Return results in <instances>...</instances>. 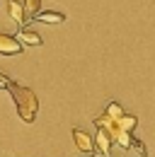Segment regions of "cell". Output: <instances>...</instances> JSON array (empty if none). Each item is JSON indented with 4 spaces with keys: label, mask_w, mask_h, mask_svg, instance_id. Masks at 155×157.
<instances>
[{
    "label": "cell",
    "mask_w": 155,
    "mask_h": 157,
    "mask_svg": "<svg viewBox=\"0 0 155 157\" xmlns=\"http://www.w3.org/2000/svg\"><path fill=\"white\" fill-rule=\"evenodd\" d=\"M7 92H10L12 99H15V106H17L19 118H22L24 123H34V118H37V114H39V99H37V94H34L29 87L17 85V82H12Z\"/></svg>",
    "instance_id": "6da1fadb"
},
{
    "label": "cell",
    "mask_w": 155,
    "mask_h": 157,
    "mask_svg": "<svg viewBox=\"0 0 155 157\" xmlns=\"http://www.w3.org/2000/svg\"><path fill=\"white\" fill-rule=\"evenodd\" d=\"M0 53L2 56H17L22 53V41L10 34H0Z\"/></svg>",
    "instance_id": "7a4b0ae2"
},
{
    "label": "cell",
    "mask_w": 155,
    "mask_h": 157,
    "mask_svg": "<svg viewBox=\"0 0 155 157\" xmlns=\"http://www.w3.org/2000/svg\"><path fill=\"white\" fill-rule=\"evenodd\" d=\"M73 140H75L78 150H82V152H87V155H92V152H95V140L87 136L85 131H80V128H73Z\"/></svg>",
    "instance_id": "3957f363"
},
{
    "label": "cell",
    "mask_w": 155,
    "mask_h": 157,
    "mask_svg": "<svg viewBox=\"0 0 155 157\" xmlns=\"http://www.w3.org/2000/svg\"><path fill=\"white\" fill-rule=\"evenodd\" d=\"M112 133L107 131V128H97V138H95V143H97V147H99V152L104 157H109V150H112Z\"/></svg>",
    "instance_id": "277c9868"
},
{
    "label": "cell",
    "mask_w": 155,
    "mask_h": 157,
    "mask_svg": "<svg viewBox=\"0 0 155 157\" xmlns=\"http://www.w3.org/2000/svg\"><path fill=\"white\" fill-rule=\"evenodd\" d=\"M34 20L41 22V24H63V22H66V15L54 12V10H46V12H39Z\"/></svg>",
    "instance_id": "5b68a950"
},
{
    "label": "cell",
    "mask_w": 155,
    "mask_h": 157,
    "mask_svg": "<svg viewBox=\"0 0 155 157\" xmlns=\"http://www.w3.org/2000/svg\"><path fill=\"white\" fill-rule=\"evenodd\" d=\"M7 15L17 22V24H24V20H27V15H24V5H19L17 0H7Z\"/></svg>",
    "instance_id": "8992f818"
},
{
    "label": "cell",
    "mask_w": 155,
    "mask_h": 157,
    "mask_svg": "<svg viewBox=\"0 0 155 157\" xmlns=\"http://www.w3.org/2000/svg\"><path fill=\"white\" fill-rule=\"evenodd\" d=\"M17 39L22 41V44H27V46H41V44H44L37 32H32V29H27V27H22V29H19Z\"/></svg>",
    "instance_id": "52a82bcc"
},
{
    "label": "cell",
    "mask_w": 155,
    "mask_h": 157,
    "mask_svg": "<svg viewBox=\"0 0 155 157\" xmlns=\"http://www.w3.org/2000/svg\"><path fill=\"white\" fill-rule=\"evenodd\" d=\"M22 5H24V15H27V17H32V20L41 12V10H39V7H41V0H24Z\"/></svg>",
    "instance_id": "ba28073f"
},
{
    "label": "cell",
    "mask_w": 155,
    "mask_h": 157,
    "mask_svg": "<svg viewBox=\"0 0 155 157\" xmlns=\"http://www.w3.org/2000/svg\"><path fill=\"white\" fill-rule=\"evenodd\" d=\"M104 111H107L112 118H116V121L126 116V111L121 109V104H119V101H107V109H104Z\"/></svg>",
    "instance_id": "9c48e42d"
},
{
    "label": "cell",
    "mask_w": 155,
    "mask_h": 157,
    "mask_svg": "<svg viewBox=\"0 0 155 157\" xmlns=\"http://www.w3.org/2000/svg\"><path fill=\"white\" fill-rule=\"evenodd\" d=\"M10 85H12V80L7 78V75H2V73H0V90H10Z\"/></svg>",
    "instance_id": "30bf717a"
}]
</instances>
